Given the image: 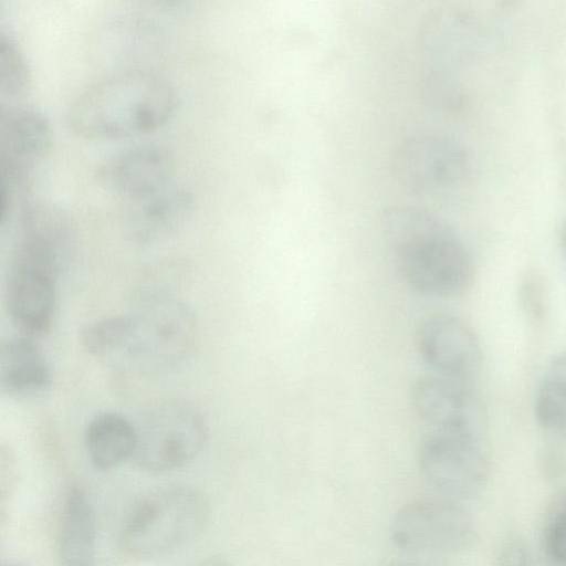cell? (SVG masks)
<instances>
[{
	"label": "cell",
	"instance_id": "cell-1",
	"mask_svg": "<svg viewBox=\"0 0 566 566\" xmlns=\"http://www.w3.org/2000/svg\"><path fill=\"white\" fill-rule=\"evenodd\" d=\"M198 324L191 308L164 292H151L125 313L96 319L81 332L84 349L107 367L154 373L184 361L193 350Z\"/></svg>",
	"mask_w": 566,
	"mask_h": 566
},
{
	"label": "cell",
	"instance_id": "cell-2",
	"mask_svg": "<svg viewBox=\"0 0 566 566\" xmlns=\"http://www.w3.org/2000/svg\"><path fill=\"white\" fill-rule=\"evenodd\" d=\"M380 227L399 274L412 290L432 297H455L472 285L473 256L441 217L399 205L384 210Z\"/></svg>",
	"mask_w": 566,
	"mask_h": 566
},
{
	"label": "cell",
	"instance_id": "cell-3",
	"mask_svg": "<svg viewBox=\"0 0 566 566\" xmlns=\"http://www.w3.org/2000/svg\"><path fill=\"white\" fill-rule=\"evenodd\" d=\"M178 107L174 86L150 71L130 69L82 91L67 112L71 129L90 140H117L151 133Z\"/></svg>",
	"mask_w": 566,
	"mask_h": 566
},
{
	"label": "cell",
	"instance_id": "cell-4",
	"mask_svg": "<svg viewBox=\"0 0 566 566\" xmlns=\"http://www.w3.org/2000/svg\"><path fill=\"white\" fill-rule=\"evenodd\" d=\"M209 518V503L197 489L169 485L144 496L123 523L119 543L134 557L153 558L193 541Z\"/></svg>",
	"mask_w": 566,
	"mask_h": 566
},
{
	"label": "cell",
	"instance_id": "cell-5",
	"mask_svg": "<svg viewBox=\"0 0 566 566\" xmlns=\"http://www.w3.org/2000/svg\"><path fill=\"white\" fill-rule=\"evenodd\" d=\"M135 427L133 459L151 473L169 472L191 462L203 449L208 434L202 415L176 400L153 406Z\"/></svg>",
	"mask_w": 566,
	"mask_h": 566
},
{
	"label": "cell",
	"instance_id": "cell-6",
	"mask_svg": "<svg viewBox=\"0 0 566 566\" xmlns=\"http://www.w3.org/2000/svg\"><path fill=\"white\" fill-rule=\"evenodd\" d=\"M398 180L421 198H443L462 190L474 172L469 150L438 134H416L405 139L395 157Z\"/></svg>",
	"mask_w": 566,
	"mask_h": 566
},
{
	"label": "cell",
	"instance_id": "cell-7",
	"mask_svg": "<svg viewBox=\"0 0 566 566\" xmlns=\"http://www.w3.org/2000/svg\"><path fill=\"white\" fill-rule=\"evenodd\" d=\"M472 535L470 515L449 497L419 499L405 504L390 527L392 544L416 555L458 551L468 545Z\"/></svg>",
	"mask_w": 566,
	"mask_h": 566
},
{
	"label": "cell",
	"instance_id": "cell-8",
	"mask_svg": "<svg viewBox=\"0 0 566 566\" xmlns=\"http://www.w3.org/2000/svg\"><path fill=\"white\" fill-rule=\"evenodd\" d=\"M481 439L431 431L422 438L418 463L423 479L444 497L469 499L486 479V458Z\"/></svg>",
	"mask_w": 566,
	"mask_h": 566
},
{
	"label": "cell",
	"instance_id": "cell-9",
	"mask_svg": "<svg viewBox=\"0 0 566 566\" xmlns=\"http://www.w3.org/2000/svg\"><path fill=\"white\" fill-rule=\"evenodd\" d=\"M62 273L52 262L13 249L6 280V304L22 334L34 337L50 329Z\"/></svg>",
	"mask_w": 566,
	"mask_h": 566
},
{
	"label": "cell",
	"instance_id": "cell-10",
	"mask_svg": "<svg viewBox=\"0 0 566 566\" xmlns=\"http://www.w3.org/2000/svg\"><path fill=\"white\" fill-rule=\"evenodd\" d=\"M52 126L40 111L8 105L0 114L1 216L4 219L18 187L24 185L34 166L49 153Z\"/></svg>",
	"mask_w": 566,
	"mask_h": 566
},
{
	"label": "cell",
	"instance_id": "cell-11",
	"mask_svg": "<svg viewBox=\"0 0 566 566\" xmlns=\"http://www.w3.org/2000/svg\"><path fill=\"white\" fill-rule=\"evenodd\" d=\"M415 409L432 431L481 439L484 411L468 382L430 375L412 390Z\"/></svg>",
	"mask_w": 566,
	"mask_h": 566
},
{
	"label": "cell",
	"instance_id": "cell-12",
	"mask_svg": "<svg viewBox=\"0 0 566 566\" xmlns=\"http://www.w3.org/2000/svg\"><path fill=\"white\" fill-rule=\"evenodd\" d=\"M418 350L436 375L469 382L481 369L482 350L473 328L451 314L427 317L417 333Z\"/></svg>",
	"mask_w": 566,
	"mask_h": 566
},
{
	"label": "cell",
	"instance_id": "cell-13",
	"mask_svg": "<svg viewBox=\"0 0 566 566\" xmlns=\"http://www.w3.org/2000/svg\"><path fill=\"white\" fill-rule=\"evenodd\" d=\"M175 167V157L167 147L143 144L105 159L97 168V179L107 190L133 200L172 184Z\"/></svg>",
	"mask_w": 566,
	"mask_h": 566
},
{
	"label": "cell",
	"instance_id": "cell-14",
	"mask_svg": "<svg viewBox=\"0 0 566 566\" xmlns=\"http://www.w3.org/2000/svg\"><path fill=\"white\" fill-rule=\"evenodd\" d=\"M193 208L192 192L174 184L145 197L127 200L122 217L124 235L140 247L166 241L185 226Z\"/></svg>",
	"mask_w": 566,
	"mask_h": 566
},
{
	"label": "cell",
	"instance_id": "cell-15",
	"mask_svg": "<svg viewBox=\"0 0 566 566\" xmlns=\"http://www.w3.org/2000/svg\"><path fill=\"white\" fill-rule=\"evenodd\" d=\"M51 369L32 336L10 337L0 346V388L3 395L24 397L49 388Z\"/></svg>",
	"mask_w": 566,
	"mask_h": 566
},
{
	"label": "cell",
	"instance_id": "cell-16",
	"mask_svg": "<svg viewBox=\"0 0 566 566\" xmlns=\"http://www.w3.org/2000/svg\"><path fill=\"white\" fill-rule=\"evenodd\" d=\"M96 524L92 503L81 485H72L65 496L59 530L57 552L66 566L94 563Z\"/></svg>",
	"mask_w": 566,
	"mask_h": 566
},
{
	"label": "cell",
	"instance_id": "cell-17",
	"mask_svg": "<svg viewBox=\"0 0 566 566\" xmlns=\"http://www.w3.org/2000/svg\"><path fill=\"white\" fill-rule=\"evenodd\" d=\"M84 442L91 463L107 471L133 458L136 427L120 413L99 412L87 423Z\"/></svg>",
	"mask_w": 566,
	"mask_h": 566
},
{
	"label": "cell",
	"instance_id": "cell-18",
	"mask_svg": "<svg viewBox=\"0 0 566 566\" xmlns=\"http://www.w3.org/2000/svg\"><path fill=\"white\" fill-rule=\"evenodd\" d=\"M31 86V72L28 62L15 41L9 35H0V96L13 105L22 99Z\"/></svg>",
	"mask_w": 566,
	"mask_h": 566
},
{
	"label": "cell",
	"instance_id": "cell-19",
	"mask_svg": "<svg viewBox=\"0 0 566 566\" xmlns=\"http://www.w3.org/2000/svg\"><path fill=\"white\" fill-rule=\"evenodd\" d=\"M535 416L548 430L566 429V377L555 374L539 385L535 396Z\"/></svg>",
	"mask_w": 566,
	"mask_h": 566
},
{
	"label": "cell",
	"instance_id": "cell-20",
	"mask_svg": "<svg viewBox=\"0 0 566 566\" xmlns=\"http://www.w3.org/2000/svg\"><path fill=\"white\" fill-rule=\"evenodd\" d=\"M545 544L548 554L560 563H566V512L556 516L549 524Z\"/></svg>",
	"mask_w": 566,
	"mask_h": 566
},
{
	"label": "cell",
	"instance_id": "cell-21",
	"mask_svg": "<svg viewBox=\"0 0 566 566\" xmlns=\"http://www.w3.org/2000/svg\"><path fill=\"white\" fill-rule=\"evenodd\" d=\"M558 241L566 260V217L560 221L558 227Z\"/></svg>",
	"mask_w": 566,
	"mask_h": 566
},
{
	"label": "cell",
	"instance_id": "cell-22",
	"mask_svg": "<svg viewBox=\"0 0 566 566\" xmlns=\"http://www.w3.org/2000/svg\"><path fill=\"white\" fill-rule=\"evenodd\" d=\"M149 1H153V2L159 3V4H171V3H175L177 0H149Z\"/></svg>",
	"mask_w": 566,
	"mask_h": 566
}]
</instances>
